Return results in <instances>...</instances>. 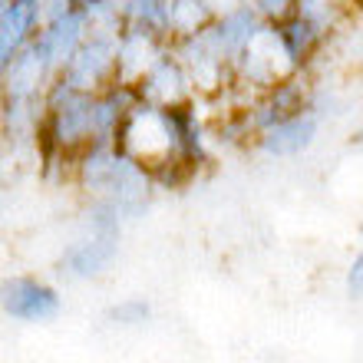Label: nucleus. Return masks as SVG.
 <instances>
[{
  "instance_id": "obj_3",
  "label": "nucleus",
  "mask_w": 363,
  "mask_h": 363,
  "mask_svg": "<svg viewBox=\"0 0 363 363\" xmlns=\"http://www.w3.org/2000/svg\"><path fill=\"white\" fill-rule=\"evenodd\" d=\"M287 4H291V0H264V10H268V13H281Z\"/></svg>"
},
{
  "instance_id": "obj_2",
  "label": "nucleus",
  "mask_w": 363,
  "mask_h": 363,
  "mask_svg": "<svg viewBox=\"0 0 363 363\" xmlns=\"http://www.w3.org/2000/svg\"><path fill=\"white\" fill-rule=\"evenodd\" d=\"M311 133H314V119H301V116H291V119H281L274 123L268 135V149L274 152H297V149H304L311 143Z\"/></svg>"
},
{
  "instance_id": "obj_1",
  "label": "nucleus",
  "mask_w": 363,
  "mask_h": 363,
  "mask_svg": "<svg viewBox=\"0 0 363 363\" xmlns=\"http://www.w3.org/2000/svg\"><path fill=\"white\" fill-rule=\"evenodd\" d=\"M4 311L20 320H43V317H53L60 311V301L50 287L37 284V281H7L4 284Z\"/></svg>"
}]
</instances>
